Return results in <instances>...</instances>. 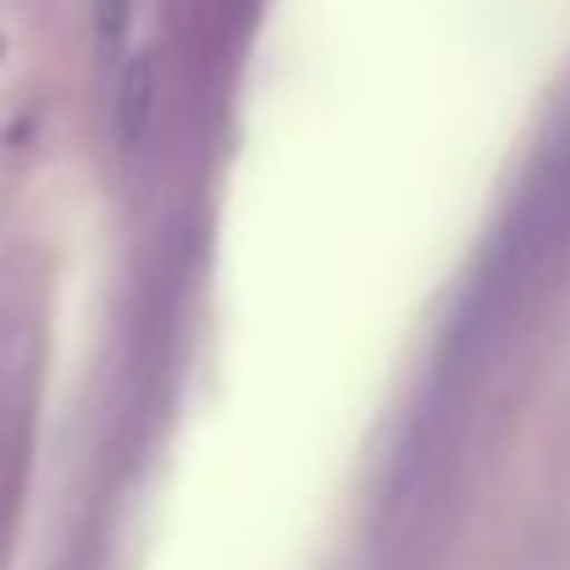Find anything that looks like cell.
Masks as SVG:
<instances>
[{"label": "cell", "instance_id": "1", "mask_svg": "<svg viewBox=\"0 0 570 570\" xmlns=\"http://www.w3.org/2000/svg\"><path fill=\"white\" fill-rule=\"evenodd\" d=\"M150 95H156V61L139 50L122 72V100H117V134L128 150H139V139L150 128Z\"/></svg>", "mask_w": 570, "mask_h": 570}, {"label": "cell", "instance_id": "2", "mask_svg": "<svg viewBox=\"0 0 570 570\" xmlns=\"http://www.w3.org/2000/svg\"><path fill=\"white\" fill-rule=\"evenodd\" d=\"M134 6L139 0H95V45L106 61H117L128 50V33H134Z\"/></svg>", "mask_w": 570, "mask_h": 570}]
</instances>
